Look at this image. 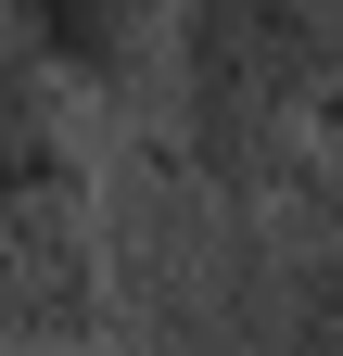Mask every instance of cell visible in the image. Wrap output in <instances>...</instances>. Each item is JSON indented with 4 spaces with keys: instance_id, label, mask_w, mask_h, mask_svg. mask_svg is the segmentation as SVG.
Masks as SVG:
<instances>
[{
    "instance_id": "cell-3",
    "label": "cell",
    "mask_w": 343,
    "mask_h": 356,
    "mask_svg": "<svg viewBox=\"0 0 343 356\" xmlns=\"http://www.w3.org/2000/svg\"><path fill=\"white\" fill-rule=\"evenodd\" d=\"M13 26L76 102H127L165 51V0H13Z\"/></svg>"
},
{
    "instance_id": "cell-1",
    "label": "cell",
    "mask_w": 343,
    "mask_h": 356,
    "mask_svg": "<svg viewBox=\"0 0 343 356\" xmlns=\"http://www.w3.org/2000/svg\"><path fill=\"white\" fill-rule=\"evenodd\" d=\"M178 64V165L217 204H292L331 127L343 76V0H165Z\"/></svg>"
},
{
    "instance_id": "cell-2",
    "label": "cell",
    "mask_w": 343,
    "mask_h": 356,
    "mask_svg": "<svg viewBox=\"0 0 343 356\" xmlns=\"http://www.w3.org/2000/svg\"><path fill=\"white\" fill-rule=\"evenodd\" d=\"M115 331V229L76 89L26 51L0 0V343H102Z\"/></svg>"
},
{
    "instance_id": "cell-4",
    "label": "cell",
    "mask_w": 343,
    "mask_h": 356,
    "mask_svg": "<svg viewBox=\"0 0 343 356\" xmlns=\"http://www.w3.org/2000/svg\"><path fill=\"white\" fill-rule=\"evenodd\" d=\"M0 356H102V343H0Z\"/></svg>"
}]
</instances>
